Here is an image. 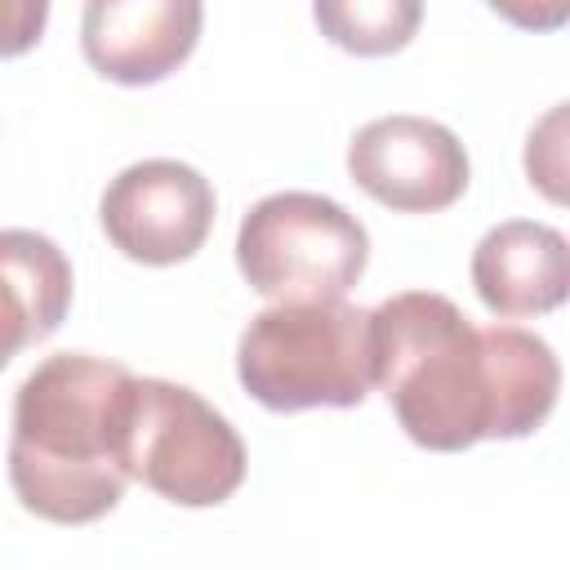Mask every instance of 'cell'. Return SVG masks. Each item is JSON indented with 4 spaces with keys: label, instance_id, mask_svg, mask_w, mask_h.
Here are the masks:
<instances>
[{
    "label": "cell",
    "instance_id": "1",
    "mask_svg": "<svg viewBox=\"0 0 570 570\" xmlns=\"http://www.w3.org/2000/svg\"><path fill=\"white\" fill-rule=\"evenodd\" d=\"M374 387L396 423L423 450H468L476 441H517L548 423L561 365L557 352L521 330H476L445 294L405 289L374 312Z\"/></svg>",
    "mask_w": 570,
    "mask_h": 570
},
{
    "label": "cell",
    "instance_id": "2",
    "mask_svg": "<svg viewBox=\"0 0 570 570\" xmlns=\"http://www.w3.org/2000/svg\"><path fill=\"white\" fill-rule=\"evenodd\" d=\"M134 374L116 361L58 352L13 396L9 485L27 512L53 525L107 517L125 485V428Z\"/></svg>",
    "mask_w": 570,
    "mask_h": 570
},
{
    "label": "cell",
    "instance_id": "3",
    "mask_svg": "<svg viewBox=\"0 0 570 570\" xmlns=\"http://www.w3.org/2000/svg\"><path fill=\"white\" fill-rule=\"evenodd\" d=\"M240 387L276 414L352 410L374 387V321L365 307L276 303L258 312L236 343Z\"/></svg>",
    "mask_w": 570,
    "mask_h": 570
},
{
    "label": "cell",
    "instance_id": "4",
    "mask_svg": "<svg viewBox=\"0 0 570 570\" xmlns=\"http://www.w3.org/2000/svg\"><path fill=\"white\" fill-rule=\"evenodd\" d=\"M370 263L356 214L316 191H272L240 218L236 267L272 303H334Z\"/></svg>",
    "mask_w": 570,
    "mask_h": 570
},
{
    "label": "cell",
    "instance_id": "5",
    "mask_svg": "<svg viewBox=\"0 0 570 570\" xmlns=\"http://www.w3.org/2000/svg\"><path fill=\"white\" fill-rule=\"evenodd\" d=\"M245 441L236 428L169 379H134L125 472L178 508H218L245 481Z\"/></svg>",
    "mask_w": 570,
    "mask_h": 570
},
{
    "label": "cell",
    "instance_id": "6",
    "mask_svg": "<svg viewBox=\"0 0 570 570\" xmlns=\"http://www.w3.org/2000/svg\"><path fill=\"white\" fill-rule=\"evenodd\" d=\"M214 187L200 169L183 160H138L120 169L98 205L107 240L147 267H169L191 258L214 227Z\"/></svg>",
    "mask_w": 570,
    "mask_h": 570
},
{
    "label": "cell",
    "instance_id": "7",
    "mask_svg": "<svg viewBox=\"0 0 570 570\" xmlns=\"http://www.w3.org/2000/svg\"><path fill=\"white\" fill-rule=\"evenodd\" d=\"M352 183L396 209V214H436L468 191V151L441 120L428 116H379L361 125L347 142Z\"/></svg>",
    "mask_w": 570,
    "mask_h": 570
},
{
    "label": "cell",
    "instance_id": "8",
    "mask_svg": "<svg viewBox=\"0 0 570 570\" xmlns=\"http://www.w3.org/2000/svg\"><path fill=\"white\" fill-rule=\"evenodd\" d=\"M205 27V0H85V62L116 85H156L178 71Z\"/></svg>",
    "mask_w": 570,
    "mask_h": 570
},
{
    "label": "cell",
    "instance_id": "9",
    "mask_svg": "<svg viewBox=\"0 0 570 570\" xmlns=\"http://www.w3.org/2000/svg\"><path fill=\"white\" fill-rule=\"evenodd\" d=\"M472 285L476 298L503 321L543 316L570 294V245L548 223L508 218L476 240Z\"/></svg>",
    "mask_w": 570,
    "mask_h": 570
},
{
    "label": "cell",
    "instance_id": "10",
    "mask_svg": "<svg viewBox=\"0 0 570 570\" xmlns=\"http://www.w3.org/2000/svg\"><path fill=\"white\" fill-rule=\"evenodd\" d=\"M71 285V263L45 232H0V370L67 321Z\"/></svg>",
    "mask_w": 570,
    "mask_h": 570
},
{
    "label": "cell",
    "instance_id": "11",
    "mask_svg": "<svg viewBox=\"0 0 570 570\" xmlns=\"http://www.w3.org/2000/svg\"><path fill=\"white\" fill-rule=\"evenodd\" d=\"M312 18L343 53L387 58L419 36L423 0H312Z\"/></svg>",
    "mask_w": 570,
    "mask_h": 570
},
{
    "label": "cell",
    "instance_id": "12",
    "mask_svg": "<svg viewBox=\"0 0 570 570\" xmlns=\"http://www.w3.org/2000/svg\"><path fill=\"white\" fill-rule=\"evenodd\" d=\"M49 0H0V58H22L40 45Z\"/></svg>",
    "mask_w": 570,
    "mask_h": 570
},
{
    "label": "cell",
    "instance_id": "13",
    "mask_svg": "<svg viewBox=\"0 0 570 570\" xmlns=\"http://www.w3.org/2000/svg\"><path fill=\"white\" fill-rule=\"evenodd\" d=\"M561 107L530 134V142H525V174H530V183H539L552 200H561Z\"/></svg>",
    "mask_w": 570,
    "mask_h": 570
},
{
    "label": "cell",
    "instance_id": "14",
    "mask_svg": "<svg viewBox=\"0 0 570 570\" xmlns=\"http://www.w3.org/2000/svg\"><path fill=\"white\" fill-rule=\"evenodd\" d=\"M485 4L521 31H561L570 18V0H485Z\"/></svg>",
    "mask_w": 570,
    "mask_h": 570
}]
</instances>
